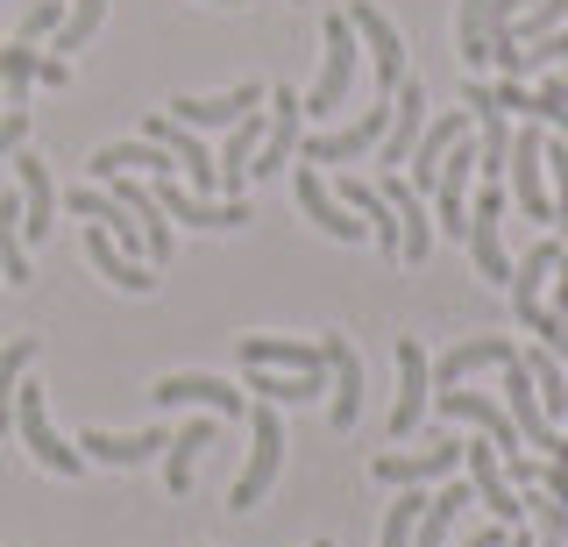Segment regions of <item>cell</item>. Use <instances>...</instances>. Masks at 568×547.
I'll use <instances>...</instances> for the list:
<instances>
[{
	"mask_svg": "<svg viewBox=\"0 0 568 547\" xmlns=\"http://www.w3.org/2000/svg\"><path fill=\"white\" fill-rule=\"evenodd\" d=\"M355 64H363V43H355L348 14L334 8L327 22H320V79H313V93L298 100V108H306V121L342 114V100H348V85H355Z\"/></svg>",
	"mask_w": 568,
	"mask_h": 547,
	"instance_id": "1",
	"label": "cell"
},
{
	"mask_svg": "<svg viewBox=\"0 0 568 547\" xmlns=\"http://www.w3.org/2000/svg\"><path fill=\"white\" fill-rule=\"evenodd\" d=\"M14 440H22L50 476H85V455L50 427V405H43V384H36V377L14 384Z\"/></svg>",
	"mask_w": 568,
	"mask_h": 547,
	"instance_id": "2",
	"label": "cell"
},
{
	"mask_svg": "<svg viewBox=\"0 0 568 547\" xmlns=\"http://www.w3.org/2000/svg\"><path fill=\"white\" fill-rule=\"evenodd\" d=\"M505 206H511V192L505 185H476L469 192V256H476V271L490 277V285H511V256H505Z\"/></svg>",
	"mask_w": 568,
	"mask_h": 547,
	"instance_id": "3",
	"label": "cell"
},
{
	"mask_svg": "<svg viewBox=\"0 0 568 547\" xmlns=\"http://www.w3.org/2000/svg\"><path fill=\"white\" fill-rule=\"evenodd\" d=\"M248 427H256V440H248V463H242V476H235V511H248V505H263V490L277 484V469H284V419H277V405H248Z\"/></svg>",
	"mask_w": 568,
	"mask_h": 547,
	"instance_id": "4",
	"label": "cell"
},
{
	"mask_svg": "<svg viewBox=\"0 0 568 547\" xmlns=\"http://www.w3.org/2000/svg\"><path fill=\"white\" fill-rule=\"evenodd\" d=\"M547 135L540 129H532V121H526V129H511V164H505V179H511V206H519V214L526 221H547V227H555V200H547Z\"/></svg>",
	"mask_w": 568,
	"mask_h": 547,
	"instance_id": "5",
	"label": "cell"
},
{
	"mask_svg": "<svg viewBox=\"0 0 568 547\" xmlns=\"http://www.w3.org/2000/svg\"><path fill=\"white\" fill-rule=\"evenodd\" d=\"M142 143H156L171 156L178 171H185V192H200V200H221V171H213V156H206V135H192L185 121H171V114H150L142 121Z\"/></svg>",
	"mask_w": 568,
	"mask_h": 547,
	"instance_id": "6",
	"label": "cell"
},
{
	"mask_svg": "<svg viewBox=\"0 0 568 547\" xmlns=\"http://www.w3.org/2000/svg\"><path fill=\"white\" fill-rule=\"evenodd\" d=\"M426 405H434V363L413 334H398V405H390V440H413L426 427Z\"/></svg>",
	"mask_w": 568,
	"mask_h": 547,
	"instance_id": "7",
	"label": "cell"
},
{
	"mask_svg": "<svg viewBox=\"0 0 568 547\" xmlns=\"http://www.w3.org/2000/svg\"><path fill=\"white\" fill-rule=\"evenodd\" d=\"M348 29H355V43L377 58V93H398L405 85V37H398V22L377 8V0H348Z\"/></svg>",
	"mask_w": 568,
	"mask_h": 547,
	"instance_id": "8",
	"label": "cell"
},
{
	"mask_svg": "<svg viewBox=\"0 0 568 547\" xmlns=\"http://www.w3.org/2000/svg\"><path fill=\"white\" fill-rule=\"evenodd\" d=\"M462 463H469V490H476V505H490V519H497V526H519V519H526V498L505 484V455L490 448V434L462 440Z\"/></svg>",
	"mask_w": 568,
	"mask_h": 547,
	"instance_id": "9",
	"label": "cell"
},
{
	"mask_svg": "<svg viewBox=\"0 0 568 547\" xmlns=\"http://www.w3.org/2000/svg\"><path fill=\"white\" fill-rule=\"evenodd\" d=\"M469 129H476V114H426V129H419V143H413V156H405V171H413V185L419 200H434V179H440V156H448L455 143H469Z\"/></svg>",
	"mask_w": 568,
	"mask_h": 547,
	"instance_id": "10",
	"label": "cell"
},
{
	"mask_svg": "<svg viewBox=\"0 0 568 547\" xmlns=\"http://www.w3.org/2000/svg\"><path fill=\"white\" fill-rule=\"evenodd\" d=\"M298 129H306V108H298L292 85H277L271 93V121H263V143L256 156H248V179H271V171H284L298 156Z\"/></svg>",
	"mask_w": 568,
	"mask_h": 547,
	"instance_id": "11",
	"label": "cell"
},
{
	"mask_svg": "<svg viewBox=\"0 0 568 547\" xmlns=\"http://www.w3.org/2000/svg\"><path fill=\"white\" fill-rule=\"evenodd\" d=\"M256 108H263V85L248 79V85H227V93H206V100H200V93H178L164 114H171V121H185L192 135H206V129H235V121H242V114H256Z\"/></svg>",
	"mask_w": 568,
	"mask_h": 547,
	"instance_id": "12",
	"label": "cell"
},
{
	"mask_svg": "<svg viewBox=\"0 0 568 547\" xmlns=\"http://www.w3.org/2000/svg\"><path fill=\"white\" fill-rule=\"evenodd\" d=\"M377 484H398V490H419V484H448L462 469V440H434V448H398V455H377Z\"/></svg>",
	"mask_w": 568,
	"mask_h": 547,
	"instance_id": "13",
	"label": "cell"
},
{
	"mask_svg": "<svg viewBox=\"0 0 568 547\" xmlns=\"http://www.w3.org/2000/svg\"><path fill=\"white\" fill-rule=\"evenodd\" d=\"M384 129H390V93H377V108L355 114L348 129L313 135V143H306V164H355V156H369V150L384 143Z\"/></svg>",
	"mask_w": 568,
	"mask_h": 547,
	"instance_id": "14",
	"label": "cell"
},
{
	"mask_svg": "<svg viewBox=\"0 0 568 547\" xmlns=\"http://www.w3.org/2000/svg\"><path fill=\"white\" fill-rule=\"evenodd\" d=\"M320 348H327V419H334V434H348L355 413H363V356L342 334H320Z\"/></svg>",
	"mask_w": 568,
	"mask_h": 547,
	"instance_id": "15",
	"label": "cell"
},
{
	"mask_svg": "<svg viewBox=\"0 0 568 547\" xmlns=\"http://www.w3.org/2000/svg\"><path fill=\"white\" fill-rule=\"evenodd\" d=\"M292 192H298V214H306L313 227H327L334 242H363V235H369V227L342 206V192L320 185V164H298V171H292Z\"/></svg>",
	"mask_w": 568,
	"mask_h": 547,
	"instance_id": "16",
	"label": "cell"
},
{
	"mask_svg": "<svg viewBox=\"0 0 568 547\" xmlns=\"http://www.w3.org/2000/svg\"><path fill=\"white\" fill-rule=\"evenodd\" d=\"M505 413H511V427H519L526 448L561 455V434H555V419L540 413V392H532V377H526V363H519V356L505 363Z\"/></svg>",
	"mask_w": 568,
	"mask_h": 547,
	"instance_id": "17",
	"label": "cell"
},
{
	"mask_svg": "<svg viewBox=\"0 0 568 547\" xmlns=\"http://www.w3.org/2000/svg\"><path fill=\"white\" fill-rule=\"evenodd\" d=\"M106 192H114V200L142 221V242H150V271H164V263H171V214L156 206V192L142 185L135 171H114V179H106Z\"/></svg>",
	"mask_w": 568,
	"mask_h": 547,
	"instance_id": "18",
	"label": "cell"
},
{
	"mask_svg": "<svg viewBox=\"0 0 568 547\" xmlns=\"http://www.w3.org/2000/svg\"><path fill=\"white\" fill-rule=\"evenodd\" d=\"M419 129H426V85L405 79L398 93H390V129H384V143H377V179H384L390 164H405V156H413Z\"/></svg>",
	"mask_w": 568,
	"mask_h": 547,
	"instance_id": "19",
	"label": "cell"
},
{
	"mask_svg": "<svg viewBox=\"0 0 568 547\" xmlns=\"http://www.w3.org/2000/svg\"><path fill=\"white\" fill-rule=\"evenodd\" d=\"M150 398H156V405H206V413H221V419H235L242 405H248L235 384H221L213 369H178V377H164Z\"/></svg>",
	"mask_w": 568,
	"mask_h": 547,
	"instance_id": "20",
	"label": "cell"
},
{
	"mask_svg": "<svg viewBox=\"0 0 568 547\" xmlns=\"http://www.w3.org/2000/svg\"><path fill=\"white\" fill-rule=\"evenodd\" d=\"M71 448L85 455V463H106V469H135V463H150L156 448H171V434L164 427H142V434H100V427H85Z\"/></svg>",
	"mask_w": 568,
	"mask_h": 547,
	"instance_id": "21",
	"label": "cell"
},
{
	"mask_svg": "<svg viewBox=\"0 0 568 547\" xmlns=\"http://www.w3.org/2000/svg\"><path fill=\"white\" fill-rule=\"evenodd\" d=\"M511 356H519V348H511L505 334H484V342H455L448 356L434 363V392H462V384H469L476 369H505Z\"/></svg>",
	"mask_w": 568,
	"mask_h": 547,
	"instance_id": "22",
	"label": "cell"
},
{
	"mask_svg": "<svg viewBox=\"0 0 568 547\" xmlns=\"http://www.w3.org/2000/svg\"><path fill=\"white\" fill-rule=\"evenodd\" d=\"M14 179H22V235L43 242L50 235V214H58V185H50L43 156L36 150H14Z\"/></svg>",
	"mask_w": 568,
	"mask_h": 547,
	"instance_id": "23",
	"label": "cell"
},
{
	"mask_svg": "<svg viewBox=\"0 0 568 547\" xmlns=\"http://www.w3.org/2000/svg\"><path fill=\"white\" fill-rule=\"evenodd\" d=\"M0 79H8V108H22L29 85H64L71 64L64 58H36L29 43H0Z\"/></svg>",
	"mask_w": 568,
	"mask_h": 547,
	"instance_id": "24",
	"label": "cell"
},
{
	"mask_svg": "<svg viewBox=\"0 0 568 547\" xmlns=\"http://www.w3.org/2000/svg\"><path fill=\"white\" fill-rule=\"evenodd\" d=\"M384 185V200H390V214H398V235H405V271L413 263H426L434 256V221H426V200L405 179H377Z\"/></svg>",
	"mask_w": 568,
	"mask_h": 547,
	"instance_id": "25",
	"label": "cell"
},
{
	"mask_svg": "<svg viewBox=\"0 0 568 547\" xmlns=\"http://www.w3.org/2000/svg\"><path fill=\"white\" fill-rule=\"evenodd\" d=\"M242 369H327V348L284 342V334H242Z\"/></svg>",
	"mask_w": 568,
	"mask_h": 547,
	"instance_id": "26",
	"label": "cell"
},
{
	"mask_svg": "<svg viewBox=\"0 0 568 547\" xmlns=\"http://www.w3.org/2000/svg\"><path fill=\"white\" fill-rule=\"evenodd\" d=\"M85 263H93L100 277H114L121 292H150V285H156V277H150V263L129 256V250H121V242L106 235V227H93V221H85Z\"/></svg>",
	"mask_w": 568,
	"mask_h": 547,
	"instance_id": "27",
	"label": "cell"
},
{
	"mask_svg": "<svg viewBox=\"0 0 568 547\" xmlns=\"http://www.w3.org/2000/svg\"><path fill=\"white\" fill-rule=\"evenodd\" d=\"M248 392L263 405H313L327 392V369H248Z\"/></svg>",
	"mask_w": 568,
	"mask_h": 547,
	"instance_id": "28",
	"label": "cell"
},
{
	"mask_svg": "<svg viewBox=\"0 0 568 547\" xmlns=\"http://www.w3.org/2000/svg\"><path fill=\"white\" fill-rule=\"evenodd\" d=\"M213 448V427L206 419H185V427L171 434V455H164V484H171V498H185L192 490V469H200V455Z\"/></svg>",
	"mask_w": 568,
	"mask_h": 547,
	"instance_id": "29",
	"label": "cell"
},
{
	"mask_svg": "<svg viewBox=\"0 0 568 547\" xmlns=\"http://www.w3.org/2000/svg\"><path fill=\"white\" fill-rule=\"evenodd\" d=\"M462 108L469 114H532V85L526 79H469V93H462Z\"/></svg>",
	"mask_w": 568,
	"mask_h": 547,
	"instance_id": "30",
	"label": "cell"
},
{
	"mask_svg": "<svg viewBox=\"0 0 568 547\" xmlns=\"http://www.w3.org/2000/svg\"><path fill=\"white\" fill-rule=\"evenodd\" d=\"M0 285H29V235H22V192L0 200Z\"/></svg>",
	"mask_w": 568,
	"mask_h": 547,
	"instance_id": "31",
	"label": "cell"
},
{
	"mask_svg": "<svg viewBox=\"0 0 568 547\" xmlns=\"http://www.w3.org/2000/svg\"><path fill=\"white\" fill-rule=\"evenodd\" d=\"M519 363H526L532 392H540V413H547V419H561V413H568V363H561V356H547V348H532V356H519Z\"/></svg>",
	"mask_w": 568,
	"mask_h": 547,
	"instance_id": "32",
	"label": "cell"
},
{
	"mask_svg": "<svg viewBox=\"0 0 568 547\" xmlns=\"http://www.w3.org/2000/svg\"><path fill=\"white\" fill-rule=\"evenodd\" d=\"M36 369V334H22V342L0 348V440L14 434V384H22Z\"/></svg>",
	"mask_w": 568,
	"mask_h": 547,
	"instance_id": "33",
	"label": "cell"
},
{
	"mask_svg": "<svg viewBox=\"0 0 568 547\" xmlns=\"http://www.w3.org/2000/svg\"><path fill=\"white\" fill-rule=\"evenodd\" d=\"M426 511V490H405L398 505H384V526H377V547H413V526Z\"/></svg>",
	"mask_w": 568,
	"mask_h": 547,
	"instance_id": "34",
	"label": "cell"
},
{
	"mask_svg": "<svg viewBox=\"0 0 568 547\" xmlns=\"http://www.w3.org/2000/svg\"><path fill=\"white\" fill-rule=\"evenodd\" d=\"M106 22V0H71L64 29H58V58H71V50H85V37Z\"/></svg>",
	"mask_w": 568,
	"mask_h": 547,
	"instance_id": "35",
	"label": "cell"
},
{
	"mask_svg": "<svg viewBox=\"0 0 568 547\" xmlns=\"http://www.w3.org/2000/svg\"><path fill=\"white\" fill-rule=\"evenodd\" d=\"M568 22V0H532V8L519 14V22H505L519 43H532V37H547V29H561Z\"/></svg>",
	"mask_w": 568,
	"mask_h": 547,
	"instance_id": "36",
	"label": "cell"
},
{
	"mask_svg": "<svg viewBox=\"0 0 568 547\" xmlns=\"http://www.w3.org/2000/svg\"><path fill=\"white\" fill-rule=\"evenodd\" d=\"M58 29H64V8H58V0H36V8L22 14V43H36V37H58Z\"/></svg>",
	"mask_w": 568,
	"mask_h": 547,
	"instance_id": "37",
	"label": "cell"
},
{
	"mask_svg": "<svg viewBox=\"0 0 568 547\" xmlns=\"http://www.w3.org/2000/svg\"><path fill=\"white\" fill-rule=\"evenodd\" d=\"M14 150H29V108L0 114V156H14Z\"/></svg>",
	"mask_w": 568,
	"mask_h": 547,
	"instance_id": "38",
	"label": "cell"
},
{
	"mask_svg": "<svg viewBox=\"0 0 568 547\" xmlns=\"http://www.w3.org/2000/svg\"><path fill=\"white\" fill-rule=\"evenodd\" d=\"M505 540H511V526H497V519H490V526H476V534L462 540V547H505Z\"/></svg>",
	"mask_w": 568,
	"mask_h": 547,
	"instance_id": "39",
	"label": "cell"
},
{
	"mask_svg": "<svg viewBox=\"0 0 568 547\" xmlns=\"http://www.w3.org/2000/svg\"><path fill=\"white\" fill-rule=\"evenodd\" d=\"M505 547H532V534H526V526H511V540Z\"/></svg>",
	"mask_w": 568,
	"mask_h": 547,
	"instance_id": "40",
	"label": "cell"
},
{
	"mask_svg": "<svg viewBox=\"0 0 568 547\" xmlns=\"http://www.w3.org/2000/svg\"><path fill=\"white\" fill-rule=\"evenodd\" d=\"M213 8H248V0H213Z\"/></svg>",
	"mask_w": 568,
	"mask_h": 547,
	"instance_id": "41",
	"label": "cell"
},
{
	"mask_svg": "<svg viewBox=\"0 0 568 547\" xmlns=\"http://www.w3.org/2000/svg\"><path fill=\"white\" fill-rule=\"evenodd\" d=\"M313 547H334V540H313Z\"/></svg>",
	"mask_w": 568,
	"mask_h": 547,
	"instance_id": "42",
	"label": "cell"
},
{
	"mask_svg": "<svg viewBox=\"0 0 568 547\" xmlns=\"http://www.w3.org/2000/svg\"><path fill=\"white\" fill-rule=\"evenodd\" d=\"M292 8H306V0H292Z\"/></svg>",
	"mask_w": 568,
	"mask_h": 547,
	"instance_id": "43",
	"label": "cell"
},
{
	"mask_svg": "<svg viewBox=\"0 0 568 547\" xmlns=\"http://www.w3.org/2000/svg\"><path fill=\"white\" fill-rule=\"evenodd\" d=\"M200 547H206V540H200Z\"/></svg>",
	"mask_w": 568,
	"mask_h": 547,
	"instance_id": "44",
	"label": "cell"
}]
</instances>
